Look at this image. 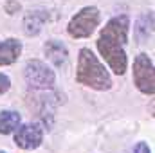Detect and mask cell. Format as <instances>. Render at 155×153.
I'll list each match as a JSON object with an SVG mask.
<instances>
[{"label":"cell","instance_id":"cell-1","mask_svg":"<svg viewBox=\"0 0 155 153\" xmlns=\"http://www.w3.org/2000/svg\"><path fill=\"white\" fill-rule=\"evenodd\" d=\"M128 33H130V18L128 15H119L112 16L105 24V27H101L99 36L96 40V47L101 58L117 76H123L128 69V58H126Z\"/></svg>","mask_w":155,"mask_h":153},{"label":"cell","instance_id":"cell-2","mask_svg":"<svg viewBox=\"0 0 155 153\" xmlns=\"http://www.w3.org/2000/svg\"><path fill=\"white\" fill-rule=\"evenodd\" d=\"M76 83L97 92H107L114 85L107 67L99 61V58L88 47H81L78 52Z\"/></svg>","mask_w":155,"mask_h":153},{"label":"cell","instance_id":"cell-3","mask_svg":"<svg viewBox=\"0 0 155 153\" xmlns=\"http://www.w3.org/2000/svg\"><path fill=\"white\" fill-rule=\"evenodd\" d=\"M101 24V13L96 5H87L81 7L76 15L69 20L67 24V33L74 40L88 38L94 34V31Z\"/></svg>","mask_w":155,"mask_h":153},{"label":"cell","instance_id":"cell-4","mask_svg":"<svg viewBox=\"0 0 155 153\" xmlns=\"http://www.w3.org/2000/svg\"><path fill=\"white\" fill-rule=\"evenodd\" d=\"M24 79L33 90H51L56 85V72L41 60H29L24 67Z\"/></svg>","mask_w":155,"mask_h":153},{"label":"cell","instance_id":"cell-5","mask_svg":"<svg viewBox=\"0 0 155 153\" xmlns=\"http://www.w3.org/2000/svg\"><path fill=\"white\" fill-rule=\"evenodd\" d=\"M153 60L146 52H141L134 58V67H132V77L135 88L144 94V96H153L155 94V72H153Z\"/></svg>","mask_w":155,"mask_h":153},{"label":"cell","instance_id":"cell-6","mask_svg":"<svg viewBox=\"0 0 155 153\" xmlns=\"http://www.w3.org/2000/svg\"><path fill=\"white\" fill-rule=\"evenodd\" d=\"M13 133H15V144L20 150H25V151L36 150L43 142V124L41 122L20 124Z\"/></svg>","mask_w":155,"mask_h":153},{"label":"cell","instance_id":"cell-7","mask_svg":"<svg viewBox=\"0 0 155 153\" xmlns=\"http://www.w3.org/2000/svg\"><path fill=\"white\" fill-rule=\"evenodd\" d=\"M51 15L47 9H41V7H36V9H31L25 13L24 16V22H22V27H24V33L27 36H38L41 33V29L45 27V24L49 22Z\"/></svg>","mask_w":155,"mask_h":153},{"label":"cell","instance_id":"cell-8","mask_svg":"<svg viewBox=\"0 0 155 153\" xmlns=\"http://www.w3.org/2000/svg\"><path fill=\"white\" fill-rule=\"evenodd\" d=\"M43 52L54 67H65L69 61V49L60 40H47L43 45Z\"/></svg>","mask_w":155,"mask_h":153},{"label":"cell","instance_id":"cell-9","mask_svg":"<svg viewBox=\"0 0 155 153\" xmlns=\"http://www.w3.org/2000/svg\"><path fill=\"white\" fill-rule=\"evenodd\" d=\"M24 45L18 38H5L0 41V67H9L18 61Z\"/></svg>","mask_w":155,"mask_h":153},{"label":"cell","instance_id":"cell-10","mask_svg":"<svg viewBox=\"0 0 155 153\" xmlns=\"http://www.w3.org/2000/svg\"><path fill=\"white\" fill-rule=\"evenodd\" d=\"M134 36L139 43H144L153 36V13L148 11V13H143L137 20H135V25H134Z\"/></svg>","mask_w":155,"mask_h":153},{"label":"cell","instance_id":"cell-11","mask_svg":"<svg viewBox=\"0 0 155 153\" xmlns=\"http://www.w3.org/2000/svg\"><path fill=\"white\" fill-rule=\"evenodd\" d=\"M22 124V115L15 110L0 112V135H11Z\"/></svg>","mask_w":155,"mask_h":153},{"label":"cell","instance_id":"cell-12","mask_svg":"<svg viewBox=\"0 0 155 153\" xmlns=\"http://www.w3.org/2000/svg\"><path fill=\"white\" fill-rule=\"evenodd\" d=\"M4 9H5L7 15H16V13L22 9V5H20L18 0H7V2L4 4Z\"/></svg>","mask_w":155,"mask_h":153},{"label":"cell","instance_id":"cell-13","mask_svg":"<svg viewBox=\"0 0 155 153\" xmlns=\"http://www.w3.org/2000/svg\"><path fill=\"white\" fill-rule=\"evenodd\" d=\"M9 88H11V77L4 72H0V96L5 94Z\"/></svg>","mask_w":155,"mask_h":153},{"label":"cell","instance_id":"cell-14","mask_svg":"<svg viewBox=\"0 0 155 153\" xmlns=\"http://www.w3.org/2000/svg\"><path fill=\"white\" fill-rule=\"evenodd\" d=\"M134 153H152V150H150V146L144 141H141V142H137L134 146Z\"/></svg>","mask_w":155,"mask_h":153},{"label":"cell","instance_id":"cell-15","mask_svg":"<svg viewBox=\"0 0 155 153\" xmlns=\"http://www.w3.org/2000/svg\"><path fill=\"white\" fill-rule=\"evenodd\" d=\"M0 153H5V151H2V150H0Z\"/></svg>","mask_w":155,"mask_h":153}]
</instances>
